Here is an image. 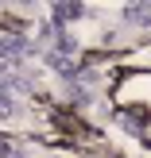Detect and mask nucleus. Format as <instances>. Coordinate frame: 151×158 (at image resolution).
Segmentation results:
<instances>
[{"instance_id": "f257e3e1", "label": "nucleus", "mask_w": 151, "mask_h": 158, "mask_svg": "<svg viewBox=\"0 0 151 158\" xmlns=\"http://www.w3.org/2000/svg\"><path fill=\"white\" fill-rule=\"evenodd\" d=\"M35 54V46L27 43V39H20V35H4V62L8 66H16L20 58H31Z\"/></svg>"}, {"instance_id": "f03ea898", "label": "nucleus", "mask_w": 151, "mask_h": 158, "mask_svg": "<svg viewBox=\"0 0 151 158\" xmlns=\"http://www.w3.org/2000/svg\"><path fill=\"white\" fill-rule=\"evenodd\" d=\"M51 15H54V27H66V23H74V19L85 15V4H54Z\"/></svg>"}, {"instance_id": "7ed1b4c3", "label": "nucleus", "mask_w": 151, "mask_h": 158, "mask_svg": "<svg viewBox=\"0 0 151 158\" xmlns=\"http://www.w3.org/2000/svg\"><path fill=\"white\" fill-rule=\"evenodd\" d=\"M124 19L128 23H151V4H128L124 8Z\"/></svg>"}]
</instances>
